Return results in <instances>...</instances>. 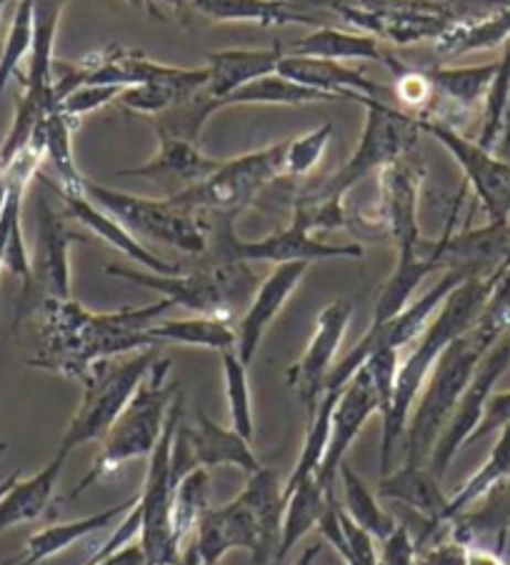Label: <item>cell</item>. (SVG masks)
Returning a JSON list of instances; mask_svg holds the SVG:
<instances>
[{
  "label": "cell",
  "mask_w": 510,
  "mask_h": 565,
  "mask_svg": "<svg viewBox=\"0 0 510 565\" xmlns=\"http://www.w3.org/2000/svg\"><path fill=\"white\" fill-rule=\"evenodd\" d=\"M170 308V300L158 298L156 303L140 308L93 313L75 298L43 300L33 310L38 318V351L31 365L81 383L100 361L158 348L148 331Z\"/></svg>",
  "instance_id": "6da1fadb"
},
{
  "label": "cell",
  "mask_w": 510,
  "mask_h": 565,
  "mask_svg": "<svg viewBox=\"0 0 510 565\" xmlns=\"http://www.w3.org/2000/svg\"><path fill=\"white\" fill-rule=\"evenodd\" d=\"M493 290L490 278H466L453 294L443 300L438 313L425 328L423 335L415 341L413 353L405 358L399 369V381H395V398L389 420L383 423V440H381V478L389 476L395 468V446L405 436L408 428L411 411L418 401L425 381L438 363L443 351L456 341L458 335L470 331L478 323L480 313Z\"/></svg>",
  "instance_id": "7a4b0ae2"
},
{
  "label": "cell",
  "mask_w": 510,
  "mask_h": 565,
  "mask_svg": "<svg viewBox=\"0 0 510 565\" xmlns=\"http://www.w3.org/2000/svg\"><path fill=\"white\" fill-rule=\"evenodd\" d=\"M503 333L486 323H478L458 335L443 355L425 381L423 391L418 395L408 418V428H405V460L408 466H428V458L436 448V440L440 438L443 428L456 411L458 401L466 393L470 379H474L476 369L484 361V355L493 348V343Z\"/></svg>",
  "instance_id": "3957f363"
},
{
  "label": "cell",
  "mask_w": 510,
  "mask_h": 565,
  "mask_svg": "<svg viewBox=\"0 0 510 565\" xmlns=\"http://www.w3.org/2000/svg\"><path fill=\"white\" fill-rule=\"evenodd\" d=\"M170 369H173L170 358H158L150 365V371L140 381L134 398L123 408L118 420L106 433V438L100 440V454L96 463L81 478V483L65 495V501L81 498L93 483L116 473L128 460L148 458L153 454L156 443L163 436L168 413L178 398V385L170 383Z\"/></svg>",
  "instance_id": "277c9868"
},
{
  "label": "cell",
  "mask_w": 510,
  "mask_h": 565,
  "mask_svg": "<svg viewBox=\"0 0 510 565\" xmlns=\"http://www.w3.org/2000/svg\"><path fill=\"white\" fill-rule=\"evenodd\" d=\"M113 278L128 280L134 286L153 290L173 306L191 310L195 316H213L233 320L235 310L251 303L255 294V276L248 263L201 260L193 270H178L173 276H160L153 270L106 266Z\"/></svg>",
  "instance_id": "5b68a950"
},
{
  "label": "cell",
  "mask_w": 510,
  "mask_h": 565,
  "mask_svg": "<svg viewBox=\"0 0 510 565\" xmlns=\"http://www.w3.org/2000/svg\"><path fill=\"white\" fill-rule=\"evenodd\" d=\"M358 106L365 108V124L353 156L300 201H343L353 185L365 181L368 175L381 173L395 160L411 156L418 146L421 128L411 113L375 98H363Z\"/></svg>",
  "instance_id": "8992f818"
},
{
  "label": "cell",
  "mask_w": 510,
  "mask_h": 565,
  "mask_svg": "<svg viewBox=\"0 0 510 565\" xmlns=\"http://www.w3.org/2000/svg\"><path fill=\"white\" fill-rule=\"evenodd\" d=\"M156 361L158 348H150V351L110 358V361L93 365L91 373L81 381L83 398L63 433L59 446L61 454L71 456L75 448L85 446V443L106 438V433L134 398L140 381L146 379V373Z\"/></svg>",
  "instance_id": "52a82bcc"
},
{
  "label": "cell",
  "mask_w": 510,
  "mask_h": 565,
  "mask_svg": "<svg viewBox=\"0 0 510 565\" xmlns=\"http://www.w3.org/2000/svg\"><path fill=\"white\" fill-rule=\"evenodd\" d=\"M83 191L120 225H126L138 241L148 238L163 243L168 248L195 258H203L208 246H211V231H208V221L203 215L181 209L170 198L156 201V198L113 191L108 185L91 181H85Z\"/></svg>",
  "instance_id": "ba28073f"
},
{
  "label": "cell",
  "mask_w": 510,
  "mask_h": 565,
  "mask_svg": "<svg viewBox=\"0 0 510 565\" xmlns=\"http://www.w3.org/2000/svg\"><path fill=\"white\" fill-rule=\"evenodd\" d=\"M288 140L251 150L241 158L223 160L221 168L205 181L183 188L170 195V201L198 215H221V218H238L258 198L263 188L276 183L283 175Z\"/></svg>",
  "instance_id": "9c48e42d"
},
{
  "label": "cell",
  "mask_w": 510,
  "mask_h": 565,
  "mask_svg": "<svg viewBox=\"0 0 510 565\" xmlns=\"http://www.w3.org/2000/svg\"><path fill=\"white\" fill-rule=\"evenodd\" d=\"M208 231H211V246L201 260H219V263H273V266H283V263H316V260H330V258H363V248L355 243L348 246H336V243L320 241L310 231L306 215L298 209L293 211V218L276 233L266 235L261 241H243L233 233L235 218H221V215H211Z\"/></svg>",
  "instance_id": "30bf717a"
},
{
  "label": "cell",
  "mask_w": 510,
  "mask_h": 565,
  "mask_svg": "<svg viewBox=\"0 0 510 565\" xmlns=\"http://www.w3.org/2000/svg\"><path fill=\"white\" fill-rule=\"evenodd\" d=\"M68 0H35V38L31 49V65L23 78V96L18 100L15 118L3 148H0V168L11 163L21 150L31 143L43 118L61 108L55 96V55L53 43L59 33L63 8Z\"/></svg>",
  "instance_id": "8fae6325"
},
{
  "label": "cell",
  "mask_w": 510,
  "mask_h": 565,
  "mask_svg": "<svg viewBox=\"0 0 510 565\" xmlns=\"http://www.w3.org/2000/svg\"><path fill=\"white\" fill-rule=\"evenodd\" d=\"M181 426V395L168 413L163 436L156 443L153 454L148 456V473L144 491L138 493L136 508L140 513L138 545L146 553V565H178L181 563V545L176 543L173 521V478H170V454H173L176 430Z\"/></svg>",
  "instance_id": "7c38bea8"
},
{
  "label": "cell",
  "mask_w": 510,
  "mask_h": 565,
  "mask_svg": "<svg viewBox=\"0 0 510 565\" xmlns=\"http://www.w3.org/2000/svg\"><path fill=\"white\" fill-rule=\"evenodd\" d=\"M470 278L460 270H446L438 278V282L433 288L425 290L421 298H415L408 303V308L401 310L399 316L385 320V323H371L368 333L358 341L351 353L340 358V361L333 365V371L328 375L326 383V395H338L340 388L353 379L358 369L371 358L375 351H383V348H393V351H403L405 345H411L418 341L423 335L425 328L433 320V316L438 313V308L443 306L453 290H456L463 280Z\"/></svg>",
  "instance_id": "4fadbf2b"
},
{
  "label": "cell",
  "mask_w": 510,
  "mask_h": 565,
  "mask_svg": "<svg viewBox=\"0 0 510 565\" xmlns=\"http://www.w3.org/2000/svg\"><path fill=\"white\" fill-rule=\"evenodd\" d=\"M418 120L421 134L431 136L433 140L448 150L450 158L456 160L458 168L466 175V183L476 193L480 209L486 211L488 223H506L510 221V163L493 150L478 146V140L463 136L458 128L443 124L438 118L421 116Z\"/></svg>",
  "instance_id": "5bb4252c"
},
{
  "label": "cell",
  "mask_w": 510,
  "mask_h": 565,
  "mask_svg": "<svg viewBox=\"0 0 510 565\" xmlns=\"http://www.w3.org/2000/svg\"><path fill=\"white\" fill-rule=\"evenodd\" d=\"M508 369H510V328L484 355V361H480L474 379H470L466 393H463L456 411H453L448 426L443 428L440 438L436 440V448H433V454L428 458V468L433 476L443 480V476H446V470L453 463V458L468 446L470 436H474L480 418H484L488 398L496 393L493 391L496 383L503 379Z\"/></svg>",
  "instance_id": "9a60e30c"
},
{
  "label": "cell",
  "mask_w": 510,
  "mask_h": 565,
  "mask_svg": "<svg viewBox=\"0 0 510 565\" xmlns=\"http://www.w3.org/2000/svg\"><path fill=\"white\" fill-rule=\"evenodd\" d=\"M83 241L65 225V213L55 211L49 198H38V248L31 260L33 276L23 288L21 318L33 313L43 300H63L71 296V246Z\"/></svg>",
  "instance_id": "2e32d148"
},
{
  "label": "cell",
  "mask_w": 510,
  "mask_h": 565,
  "mask_svg": "<svg viewBox=\"0 0 510 565\" xmlns=\"http://www.w3.org/2000/svg\"><path fill=\"white\" fill-rule=\"evenodd\" d=\"M45 160L43 148L31 140L11 163L0 168V270L3 266L23 280L31 282L33 268L23 238V195L31 178L38 175Z\"/></svg>",
  "instance_id": "e0dca14e"
},
{
  "label": "cell",
  "mask_w": 510,
  "mask_h": 565,
  "mask_svg": "<svg viewBox=\"0 0 510 565\" xmlns=\"http://www.w3.org/2000/svg\"><path fill=\"white\" fill-rule=\"evenodd\" d=\"M351 318L353 306L348 300H333V303H328L318 313L314 335H310L300 361L288 369V385L298 395V401L304 403L308 416L323 401L328 375L333 371L338 348L343 343Z\"/></svg>",
  "instance_id": "ac0fdd59"
},
{
  "label": "cell",
  "mask_w": 510,
  "mask_h": 565,
  "mask_svg": "<svg viewBox=\"0 0 510 565\" xmlns=\"http://www.w3.org/2000/svg\"><path fill=\"white\" fill-rule=\"evenodd\" d=\"M423 173L413 160L405 156L385 166L378 173L381 185V203H378V225L391 235L399 258H413L421 253L423 235L418 225V191Z\"/></svg>",
  "instance_id": "d6986e66"
},
{
  "label": "cell",
  "mask_w": 510,
  "mask_h": 565,
  "mask_svg": "<svg viewBox=\"0 0 510 565\" xmlns=\"http://www.w3.org/2000/svg\"><path fill=\"white\" fill-rule=\"evenodd\" d=\"M378 413V395L371 373L365 365L358 369V373L348 381L340 393L336 395L333 413H330V438L326 448L323 466L318 470V483L326 488L328 493H336V480L340 473V466L346 463V456L355 438L368 420Z\"/></svg>",
  "instance_id": "ffe728a7"
},
{
  "label": "cell",
  "mask_w": 510,
  "mask_h": 565,
  "mask_svg": "<svg viewBox=\"0 0 510 565\" xmlns=\"http://www.w3.org/2000/svg\"><path fill=\"white\" fill-rule=\"evenodd\" d=\"M191 543L201 565H219L235 548L248 551L253 565H263L258 523L241 495L225 505L208 508Z\"/></svg>",
  "instance_id": "44dd1931"
},
{
  "label": "cell",
  "mask_w": 510,
  "mask_h": 565,
  "mask_svg": "<svg viewBox=\"0 0 510 565\" xmlns=\"http://www.w3.org/2000/svg\"><path fill=\"white\" fill-rule=\"evenodd\" d=\"M308 268L310 263L304 260L283 263V266H276L268 273V278L263 280L258 290L253 294L251 303L243 310L238 326H235V353H238L245 365L253 363V358L258 353L273 320L280 316L283 306H286L288 298L296 294V288L300 286V280L306 278Z\"/></svg>",
  "instance_id": "7402d4cb"
},
{
  "label": "cell",
  "mask_w": 510,
  "mask_h": 565,
  "mask_svg": "<svg viewBox=\"0 0 510 565\" xmlns=\"http://www.w3.org/2000/svg\"><path fill=\"white\" fill-rule=\"evenodd\" d=\"M213 23H253L263 28L283 25H333L338 18L308 0H178Z\"/></svg>",
  "instance_id": "603a6c76"
},
{
  "label": "cell",
  "mask_w": 510,
  "mask_h": 565,
  "mask_svg": "<svg viewBox=\"0 0 510 565\" xmlns=\"http://www.w3.org/2000/svg\"><path fill=\"white\" fill-rule=\"evenodd\" d=\"M38 178H41V181L49 185L53 193H59V198L63 201L65 218H73L75 223L83 225L85 231L98 235V238L103 243H108L110 248H116L126 258L136 260L140 268L160 273V276H173V273L183 270L181 266H176V263L160 258L158 253L150 250L144 241H138L136 235L126 228V225H120L110 213H106L100 205L93 203L91 198L85 195V191H61V188L53 181H49V178H43V175H38Z\"/></svg>",
  "instance_id": "cb8c5ba5"
},
{
  "label": "cell",
  "mask_w": 510,
  "mask_h": 565,
  "mask_svg": "<svg viewBox=\"0 0 510 565\" xmlns=\"http://www.w3.org/2000/svg\"><path fill=\"white\" fill-rule=\"evenodd\" d=\"M276 73L286 75V78L296 83H304L308 88L336 96L340 103H361L363 98H393L391 86H383V83L368 78L361 68H351V65L338 61L283 53Z\"/></svg>",
  "instance_id": "d4e9b609"
},
{
  "label": "cell",
  "mask_w": 510,
  "mask_h": 565,
  "mask_svg": "<svg viewBox=\"0 0 510 565\" xmlns=\"http://www.w3.org/2000/svg\"><path fill=\"white\" fill-rule=\"evenodd\" d=\"M378 498L408 505L415 513L423 515L425 525H428L423 539H436V533L443 529V513L448 508V495L443 493L440 478L433 476L428 466L403 463L401 468H393L378 483Z\"/></svg>",
  "instance_id": "484cf974"
},
{
  "label": "cell",
  "mask_w": 510,
  "mask_h": 565,
  "mask_svg": "<svg viewBox=\"0 0 510 565\" xmlns=\"http://www.w3.org/2000/svg\"><path fill=\"white\" fill-rule=\"evenodd\" d=\"M496 68L498 61L468 65V68H446V65L425 68V75H428L433 90H436V103H433L428 116L443 120V124H450V116L468 118L486 100Z\"/></svg>",
  "instance_id": "4316f807"
},
{
  "label": "cell",
  "mask_w": 510,
  "mask_h": 565,
  "mask_svg": "<svg viewBox=\"0 0 510 565\" xmlns=\"http://www.w3.org/2000/svg\"><path fill=\"white\" fill-rule=\"evenodd\" d=\"M185 440L191 446V454L198 468H241L245 476L258 473L263 463L253 454V443L245 440L238 430L223 428L213 418H208L203 411L195 413L191 426H183Z\"/></svg>",
  "instance_id": "83f0119b"
},
{
  "label": "cell",
  "mask_w": 510,
  "mask_h": 565,
  "mask_svg": "<svg viewBox=\"0 0 510 565\" xmlns=\"http://www.w3.org/2000/svg\"><path fill=\"white\" fill-rule=\"evenodd\" d=\"M223 160L208 158L201 150V140L173 136V134H158V150L156 156L146 160L144 166L123 168L118 171L120 178L136 175V178H176L188 185H195L205 181L208 175L221 168ZM185 185V188H188Z\"/></svg>",
  "instance_id": "f1b7e54d"
},
{
  "label": "cell",
  "mask_w": 510,
  "mask_h": 565,
  "mask_svg": "<svg viewBox=\"0 0 510 565\" xmlns=\"http://www.w3.org/2000/svg\"><path fill=\"white\" fill-rule=\"evenodd\" d=\"M283 58V49H229V51H211L205 58L208 68V86L205 90L221 103L231 93L241 90L248 83L263 78L278 71Z\"/></svg>",
  "instance_id": "f546056e"
},
{
  "label": "cell",
  "mask_w": 510,
  "mask_h": 565,
  "mask_svg": "<svg viewBox=\"0 0 510 565\" xmlns=\"http://www.w3.org/2000/svg\"><path fill=\"white\" fill-rule=\"evenodd\" d=\"M136 498L138 495L128 498V501H123L113 508H106V511H100V513L78 518V521L55 523V525H49V529L33 533L25 543V551L18 555L15 565H38V563L53 558V555L68 551L71 545L85 541L93 533L113 531L120 523V518L136 505Z\"/></svg>",
  "instance_id": "4dcf8cb0"
},
{
  "label": "cell",
  "mask_w": 510,
  "mask_h": 565,
  "mask_svg": "<svg viewBox=\"0 0 510 565\" xmlns=\"http://www.w3.org/2000/svg\"><path fill=\"white\" fill-rule=\"evenodd\" d=\"M65 460L68 456L55 450L51 463L38 470L35 476L15 478V483L0 495V533L15 529V525L33 523L45 513L55 495V488H59Z\"/></svg>",
  "instance_id": "1f68e13d"
},
{
  "label": "cell",
  "mask_w": 510,
  "mask_h": 565,
  "mask_svg": "<svg viewBox=\"0 0 510 565\" xmlns=\"http://www.w3.org/2000/svg\"><path fill=\"white\" fill-rule=\"evenodd\" d=\"M290 55H308V58H326V61H371L385 65L391 53L383 49L381 41L368 33L353 31V28H336L323 25L314 28V33L300 38L290 45Z\"/></svg>",
  "instance_id": "d6a6232c"
},
{
  "label": "cell",
  "mask_w": 510,
  "mask_h": 565,
  "mask_svg": "<svg viewBox=\"0 0 510 565\" xmlns=\"http://www.w3.org/2000/svg\"><path fill=\"white\" fill-rule=\"evenodd\" d=\"M241 498L248 503L255 515V523H258L263 565H268L278 555L283 513H286V493H283V483L276 470L263 466L258 473L248 476Z\"/></svg>",
  "instance_id": "836d02e7"
},
{
  "label": "cell",
  "mask_w": 510,
  "mask_h": 565,
  "mask_svg": "<svg viewBox=\"0 0 510 565\" xmlns=\"http://www.w3.org/2000/svg\"><path fill=\"white\" fill-rule=\"evenodd\" d=\"M283 493H286V513H283V531L276 561L286 558L310 531L318 529L320 518L328 511V505L336 501V493H328L326 488L318 483V476L300 480L298 486H293Z\"/></svg>",
  "instance_id": "e575fe53"
},
{
  "label": "cell",
  "mask_w": 510,
  "mask_h": 565,
  "mask_svg": "<svg viewBox=\"0 0 510 565\" xmlns=\"http://www.w3.org/2000/svg\"><path fill=\"white\" fill-rule=\"evenodd\" d=\"M148 333L158 345L176 343L191 348H208V351L215 353L235 351V328L231 320L225 318L193 316L176 320H156Z\"/></svg>",
  "instance_id": "d590c367"
},
{
  "label": "cell",
  "mask_w": 510,
  "mask_h": 565,
  "mask_svg": "<svg viewBox=\"0 0 510 565\" xmlns=\"http://www.w3.org/2000/svg\"><path fill=\"white\" fill-rule=\"evenodd\" d=\"M506 480H510V423L506 428L498 430V440L496 446L490 448L486 463L458 488L456 495L448 498V508L446 513H443V529H448L453 518H458L460 513H466L468 508H474L478 501H484L496 486L506 483Z\"/></svg>",
  "instance_id": "8d00e7d4"
},
{
  "label": "cell",
  "mask_w": 510,
  "mask_h": 565,
  "mask_svg": "<svg viewBox=\"0 0 510 565\" xmlns=\"http://www.w3.org/2000/svg\"><path fill=\"white\" fill-rule=\"evenodd\" d=\"M314 103H340L336 96L320 93L316 88H308L304 83H296L280 73L263 75V78L248 83L241 90L231 93L223 100V108L229 106H314Z\"/></svg>",
  "instance_id": "74e56055"
},
{
  "label": "cell",
  "mask_w": 510,
  "mask_h": 565,
  "mask_svg": "<svg viewBox=\"0 0 510 565\" xmlns=\"http://www.w3.org/2000/svg\"><path fill=\"white\" fill-rule=\"evenodd\" d=\"M510 41V6L503 11H496L478 21H463L453 23L446 33H443L436 45V53L440 55H463L474 51H490L498 45H506Z\"/></svg>",
  "instance_id": "f35d334b"
},
{
  "label": "cell",
  "mask_w": 510,
  "mask_h": 565,
  "mask_svg": "<svg viewBox=\"0 0 510 565\" xmlns=\"http://www.w3.org/2000/svg\"><path fill=\"white\" fill-rule=\"evenodd\" d=\"M338 480L343 483V511L351 515L365 533H371L378 543L389 539V535L399 529V521L385 511L381 501H378V493H373L371 488L363 483V478L348 466V460L340 466Z\"/></svg>",
  "instance_id": "ab89813d"
},
{
  "label": "cell",
  "mask_w": 510,
  "mask_h": 565,
  "mask_svg": "<svg viewBox=\"0 0 510 565\" xmlns=\"http://www.w3.org/2000/svg\"><path fill=\"white\" fill-rule=\"evenodd\" d=\"M208 508H211V476H208L205 468H195L178 480L173 491L170 521H173V535L181 551H185V545L191 543Z\"/></svg>",
  "instance_id": "60d3db41"
},
{
  "label": "cell",
  "mask_w": 510,
  "mask_h": 565,
  "mask_svg": "<svg viewBox=\"0 0 510 565\" xmlns=\"http://www.w3.org/2000/svg\"><path fill=\"white\" fill-rule=\"evenodd\" d=\"M223 361V383H225V401H229L231 428L238 430L245 440L255 438V418H253V395L248 383V365H245L238 353L225 351L221 353Z\"/></svg>",
  "instance_id": "b9f144b4"
},
{
  "label": "cell",
  "mask_w": 510,
  "mask_h": 565,
  "mask_svg": "<svg viewBox=\"0 0 510 565\" xmlns=\"http://www.w3.org/2000/svg\"><path fill=\"white\" fill-rule=\"evenodd\" d=\"M35 38V0H18L11 31H8L3 53H0V93L6 90L8 81L18 73V65L31 55Z\"/></svg>",
  "instance_id": "7bdbcfd3"
},
{
  "label": "cell",
  "mask_w": 510,
  "mask_h": 565,
  "mask_svg": "<svg viewBox=\"0 0 510 565\" xmlns=\"http://www.w3.org/2000/svg\"><path fill=\"white\" fill-rule=\"evenodd\" d=\"M510 98V41L506 43V51L500 55L498 68L493 81H490V88L484 100V126H480L478 134V146L493 150L500 136V126H503L506 106Z\"/></svg>",
  "instance_id": "ee69618b"
},
{
  "label": "cell",
  "mask_w": 510,
  "mask_h": 565,
  "mask_svg": "<svg viewBox=\"0 0 510 565\" xmlns=\"http://www.w3.org/2000/svg\"><path fill=\"white\" fill-rule=\"evenodd\" d=\"M333 124H323L308 130L300 138H288L286 146V163H283V175L286 178H306L316 171V166L323 160L326 150L333 140Z\"/></svg>",
  "instance_id": "f6af8a7d"
},
{
  "label": "cell",
  "mask_w": 510,
  "mask_h": 565,
  "mask_svg": "<svg viewBox=\"0 0 510 565\" xmlns=\"http://www.w3.org/2000/svg\"><path fill=\"white\" fill-rule=\"evenodd\" d=\"M120 93L123 88L118 86H81L71 90L68 96L61 100V110L78 124V118L85 116V113L106 108L108 103H118Z\"/></svg>",
  "instance_id": "bcb514c9"
},
{
  "label": "cell",
  "mask_w": 510,
  "mask_h": 565,
  "mask_svg": "<svg viewBox=\"0 0 510 565\" xmlns=\"http://www.w3.org/2000/svg\"><path fill=\"white\" fill-rule=\"evenodd\" d=\"M418 543L413 541L411 531L399 523L389 539L381 541V553L378 563L381 565H418Z\"/></svg>",
  "instance_id": "7dc6e473"
},
{
  "label": "cell",
  "mask_w": 510,
  "mask_h": 565,
  "mask_svg": "<svg viewBox=\"0 0 510 565\" xmlns=\"http://www.w3.org/2000/svg\"><path fill=\"white\" fill-rule=\"evenodd\" d=\"M510 423V391L503 393H493L486 403V411H484V418H480L478 428L474 430V436H470L468 446L476 440H484L490 433H496L500 428H506Z\"/></svg>",
  "instance_id": "c3c4849f"
},
{
  "label": "cell",
  "mask_w": 510,
  "mask_h": 565,
  "mask_svg": "<svg viewBox=\"0 0 510 565\" xmlns=\"http://www.w3.org/2000/svg\"><path fill=\"white\" fill-rule=\"evenodd\" d=\"M93 565H146V553L138 543H130L126 548H120L113 555H108V558H103Z\"/></svg>",
  "instance_id": "681fc988"
},
{
  "label": "cell",
  "mask_w": 510,
  "mask_h": 565,
  "mask_svg": "<svg viewBox=\"0 0 510 565\" xmlns=\"http://www.w3.org/2000/svg\"><path fill=\"white\" fill-rule=\"evenodd\" d=\"M466 565H508L503 561L500 551L493 548H480L476 543L466 545Z\"/></svg>",
  "instance_id": "f907efd6"
},
{
  "label": "cell",
  "mask_w": 510,
  "mask_h": 565,
  "mask_svg": "<svg viewBox=\"0 0 510 565\" xmlns=\"http://www.w3.org/2000/svg\"><path fill=\"white\" fill-rule=\"evenodd\" d=\"M493 153L500 156L503 160H508V163H510V98H508L503 126H500V136H498V143L493 148Z\"/></svg>",
  "instance_id": "816d5d0a"
},
{
  "label": "cell",
  "mask_w": 510,
  "mask_h": 565,
  "mask_svg": "<svg viewBox=\"0 0 510 565\" xmlns=\"http://www.w3.org/2000/svg\"><path fill=\"white\" fill-rule=\"evenodd\" d=\"M128 3L134 6V8H138V11H146L150 15H160L156 0H128Z\"/></svg>",
  "instance_id": "f5cc1de1"
},
{
  "label": "cell",
  "mask_w": 510,
  "mask_h": 565,
  "mask_svg": "<svg viewBox=\"0 0 510 565\" xmlns=\"http://www.w3.org/2000/svg\"><path fill=\"white\" fill-rule=\"evenodd\" d=\"M318 555H320V545H314V548H308L304 555H300L296 565H316Z\"/></svg>",
  "instance_id": "db71d44e"
},
{
  "label": "cell",
  "mask_w": 510,
  "mask_h": 565,
  "mask_svg": "<svg viewBox=\"0 0 510 565\" xmlns=\"http://www.w3.org/2000/svg\"><path fill=\"white\" fill-rule=\"evenodd\" d=\"M18 476H21V473H13V476H8L6 480H0V495H3V493L8 491V488H11V486L15 483V478H18Z\"/></svg>",
  "instance_id": "11a10c76"
},
{
  "label": "cell",
  "mask_w": 510,
  "mask_h": 565,
  "mask_svg": "<svg viewBox=\"0 0 510 565\" xmlns=\"http://www.w3.org/2000/svg\"><path fill=\"white\" fill-rule=\"evenodd\" d=\"M506 268H510V250H508V256H506V260H503V266L498 268V273H503ZM498 273H496V276H498ZM496 276H493V278H496Z\"/></svg>",
  "instance_id": "9f6ffc18"
},
{
  "label": "cell",
  "mask_w": 510,
  "mask_h": 565,
  "mask_svg": "<svg viewBox=\"0 0 510 565\" xmlns=\"http://www.w3.org/2000/svg\"><path fill=\"white\" fill-rule=\"evenodd\" d=\"M18 563V555H13V558H8V561H3L0 565H15Z\"/></svg>",
  "instance_id": "6f0895ef"
},
{
  "label": "cell",
  "mask_w": 510,
  "mask_h": 565,
  "mask_svg": "<svg viewBox=\"0 0 510 565\" xmlns=\"http://www.w3.org/2000/svg\"><path fill=\"white\" fill-rule=\"evenodd\" d=\"M0 13H3V11H0Z\"/></svg>",
  "instance_id": "680465c9"
}]
</instances>
